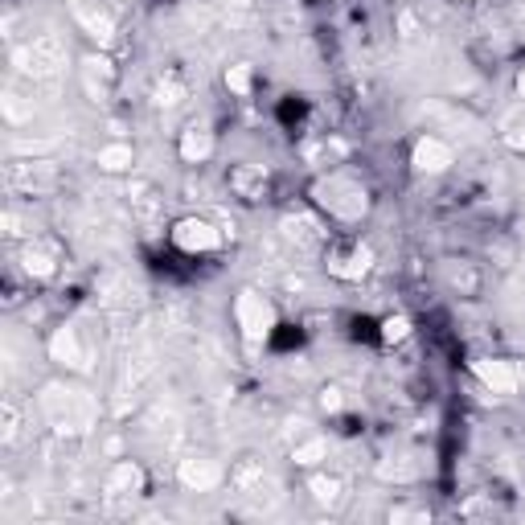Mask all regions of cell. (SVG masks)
Wrapping results in <instances>:
<instances>
[{
    "label": "cell",
    "instance_id": "6da1fadb",
    "mask_svg": "<svg viewBox=\"0 0 525 525\" xmlns=\"http://www.w3.org/2000/svg\"><path fill=\"white\" fill-rule=\"evenodd\" d=\"M41 410H46L49 427L57 435H87L98 423V402L95 394H87L82 386H66V382H49L41 390Z\"/></svg>",
    "mask_w": 525,
    "mask_h": 525
},
{
    "label": "cell",
    "instance_id": "7a4b0ae2",
    "mask_svg": "<svg viewBox=\"0 0 525 525\" xmlns=\"http://www.w3.org/2000/svg\"><path fill=\"white\" fill-rule=\"evenodd\" d=\"M312 197H316L320 210H328L341 221H361L369 213V189L361 185L349 172H328L312 185Z\"/></svg>",
    "mask_w": 525,
    "mask_h": 525
},
{
    "label": "cell",
    "instance_id": "3957f363",
    "mask_svg": "<svg viewBox=\"0 0 525 525\" xmlns=\"http://www.w3.org/2000/svg\"><path fill=\"white\" fill-rule=\"evenodd\" d=\"M234 320H238V328H242L246 341H267L271 328H275V308H271V300L259 295V292H238Z\"/></svg>",
    "mask_w": 525,
    "mask_h": 525
},
{
    "label": "cell",
    "instance_id": "277c9868",
    "mask_svg": "<svg viewBox=\"0 0 525 525\" xmlns=\"http://www.w3.org/2000/svg\"><path fill=\"white\" fill-rule=\"evenodd\" d=\"M172 246L185 254H210L221 246V230L205 218H180L172 226Z\"/></svg>",
    "mask_w": 525,
    "mask_h": 525
},
{
    "label": "cell",
    "instance_id": "5b68a950",
    "mask_svg": "<svg viewBox=\"0 0 525 525\" xmlns=\"http://www.w3.org/2000/svg\"><path fill=\"white\" fill-rule=\"evenodd\" d=\"M177 480L185 484L189 492H213L221 480H226V468L210 456H189L177 464Z\"/></svg>",
    "mask_w": 525,
    "mask_h": 525
},
{
    "label": "cell",
    "instance_id": "8992f818",
    "mask_svg": "<svg viewBox=\"0 0 525 525\" xmlns=\"http://www.w3.org/2000/svg\"><path fill=\"white\" fill-rule=\"evenodd\" d=\"M49 361H57V365H66V369H90V353H87V345H82V336H78V328L74 324H62L54 336H49Z\"/></svg>",
    "mask_w": 525,
    "mask_h": 525
},
{
    "label": "cell",
    "instance_id": "52a82bcc",
    "mask_svg": "<svg viewBox=\"0 0 525 525\" xmlns=\"http://www.w3.org/2000/svg\"><path fill=\"white\" fill-rule=\"evenodd\" d=\"M472 374H476V382H480L484 390H492V394H513L517 382H521L517 365H513V361H505V357H480L472 365Z\"/></svg>",
    "mask_w": 525,
    "mask_h": 525
},
{
    "label": "cell",
    "instance_id": "ba28073f",
    "mask_svg": "<svg viewBox=\"0 0 525 525\" xmlns=\"http://www.w3.org/2000/svg\"><path fill=\"white\" fill-rule=\"evenodd\" d=\"M451 148L443 144L439 136H423L415 148H410V169L423 172V177H435V172H448L451 169Z\"/></svg>",
    "mask_w": 525,
    "mask_h": 525
},
{
    "label": "cell",
    "instance_id": "9c48e42d",
    "mask_svg": "<svg viewBox=\"0 0 525 525\" xmlns=\"http://www.w3.org/2000/svg\"><path fill=\"white\" fill-rule=\"evenodd\" d=\"M213 148H218L213 131L205 128V123H189V128L180 131L177 152H180V160H185V164H205L213 156Z\"/></svg>",
    "mask_w": 525,
    "mask_h": 525
},
{
    "label": "cell",
    "instance_id": "30bf717a",
    "mask_svg": "<svg viewBox=\"0 0 525 525\" xmlns=\"http://www.w3.org/2000/svg\"><path fill=\"white\" fill-rule=\"evenodd\" d=\"M369 267H374V251L369 246H349V251L328 254V275L336 279H361Z\"/></svg>",
    "mask_w": 525,
    "mask_h": 525
},
{
    "label": "cell",
    "instance_id": "8fae6325",
    "mask_svg": "<svg viewBox=\"0 0 525 525\" xmlns=\"http://www.w3.org/2000/svg\"><path fill=\"white\" fill-rule=\"evenodd\" d=\"M139 489H144V468L131 464V459L111 464V472H107V480H103L107 497H136Z\"/></svg>",
    "mask_w": 525,
    "mask_h": 525
},
{
    "label": "cell",
    "instance_id": "7c38bea8",
    "mask_svg": "<svg viewBox=\"0 0 525 525\" xmlns=\"http://www.w3.org/2000/svg\"><path fill=\"white\" fill-rule=\"evenodd\" d=\"M230 189H234L242 201H259V197L267 193V169H259V164H234V169H230Z\"/></svg>",
    "mask_w": 525,
    "mask_h": 525
},
{
    "label": "cell",
    "instance_id": "4fadbf2b",
    "mask_svg": "<svg viewBox=\"0 0 525 525\" xmlns=\"http://www.w3.org/2000/svg\"><path fill=\"white\" fill-rule=\"evenodd\" d=\"M283 234L292 238V242H300V246H320V242H324V230H320V221H312L308 213H287V218H283Z\"/></svg>",
    "mask_w": 525,
    "mask_h": 525
},
{
    "label": "cell",
    "instance_id": "5bb4252c",
    "mask_svg": "<svg viewBox=\"0 0 525 525\" xmlns=\"http://www.w3.org/2000/svg\"><path fill=\"white\" fill-rule=\"evenodd\" d=\"M95 164H98L103 172H128L131 164H136V152H131V144L115 139V144H103V148H98Z\"/></svg>",
    "mask_w": 525,
    "mask_h": 525
},
{
    "label": "cell",
    "instance_id": "9a60e30c",
    "mask_svg": "<svg viewBox=\"0 0 525 525\" xmlns=\"http://www.w3.org/2000/svg\"><path fill=\"white\" fill-rule=\"evenodd\" d=\"M74 13H78L82 29H87L95 41H111L115 37V21L107 13H95V8H87V5H74Z\"/></svg>",
    "mask_w": 525,
    "mask_h": 525
},
{
    "label": "cell",
    "instance_id": "2e32d148",
    "mask_svg": "<svg viewBox=\"0 0 525 525\" xmlns=\"http://www.w3.org/2000/svg\"><path fill=\"white\" fill-rule=\"evenodd\" d=\"M292 459H295L300 468H316L320 459H328V439H324V435H312V439L295 443V448H292Z\"/></svg>",
    "mask_w": 525,
    "mask_h": 525
},
{
    "label": "cell",
    "instance_id": "e0dca14e",
    "mask_svg": "<svg viewBox=\"0 0 525 525\" xmlns=\"http://www.w3.org/2000/svg\"><path fill=\"white\" fill-rule=\"evenodd\" d=\"M21 267H25V275H33V279H49L57 271V262H54V254H49V251L29 246V251H25V259H21Z\"/></svg>",
    "mask_w": 525,
    "mask_h": 525
},
{
    "label": "cell",
    "instance_id": "ac0fdd59",
    "mask_svg": "<svg viewBox=\"0 0 525 525\" xmlns=\"http://www.w3.org/2000/svg\"><path fill=\"white\" fill-rule=\"evenodd\" d=\"M308 489H312V497H316L320 505H333V500L341 497V480H336V476H312Z\"/></svg>",
    "mask_w": 525,
    "mask_h": 525
},
{
    "label": "cell",
    "instance_id": "d6986e66",
    "mask_svg": "<svg viewBox=\"0 0 525 525\" xmlns=\"http://www.w3.org/2000/svg\"><path fill=\"white\" fill-rule=\"evenodd\" d=\"M410 336V320L407 316H386L382 320V341L386 345H398V341H407Z\"/></svg>",
    "mask_w": 525,
    "mask_h": 525
},
{
    "label": "cell",
    "instance_id": "ffe728a7",
    "mask_svg": "<svg viewBox=\"0 0 525 525\" xmlns=\"http://www.w3.org/2000/svg\"><path fill=\"white\" fill-rule=\"evenodd\" d=\"M226 87L234 90L238 98L251 95V66H230V70H226Z\"/></svg>",
    "mask_w": 525,
    "mask_h": 525
},
{
    "label": "cell",
    "instance_id": "44dd1931",
    "mask_svg": "<svg viewBox=\"0 0 525 525\" xmlns=\"http://www.w3.org/2000/svg\"><path fill=\"white\" fill-rule=\"evenodd\" d=\"M180 98H185V87H180L177 78H169V82L156 87V107H177Z\"/></svg>",
    "mask_w": 525,
    "mask_h": 525
},
{
    "label": "cell",
    "instance_id": "7402d4cb",
    "mask_svg": "<svg viewBox=\"0 0 525 525\" xmlns=\"http://www.w3.org/2000/svg\"><path fill=\"white\" fill-rule=\"evenodd\" d=\"M82 66H87V78H95V74H98L103 82H111V78H115V70H111V62H107V57H87Z\"/></svg>",
    "mask_w": 525,
    "mask_h": 525
},
{
    "label": "cell",
    "instance_id": "603a6c76",
    "mask_svg": "<svg viewBox=\"0 0 525 525\" xmlns=\"http://www.w3.org/2000/svg\"><path fill=\"white\" fill-rule=\"evenodd\" d=\"M451 283H456V287H459V292H468V295H472V292H476V287H480V279H476V275H472V271H464V275H459V271H456V275H451Z\"/></svg>",
    "mask_w": 525,
    "mask_h": 525
},
{
    "label": "cell",
    "instance_id": "cb8c5ba5",
    "mask_svg": "<svg viewBox=\"0 0 525 525\" xmlns=\"http://www.w3.org/2000/svg\"><path fill=\"white\" fill-rule=\"evenodd\" d=\"M320 407H324V410H341L345 407L341 390H333V386H328V390H320Z\"/></svg>",
    "mask_w": 525,
    "mask_h": 525
},
{
    "label": "cell",
    "instance_id": "d4e9b609",
    "mask_svg": "<svg viewBox=\"0 0 525 525\" xmlns=\"http://www.w3.org/2000/svg\"><path fill=\"white\" fill-rule=\"evenodd\" d=\"M509 148H513V152H525V123H521V128H513V131H509Z\"/></svg>",
    "mask_w": 525,
    "mask_h": 525
},
{
    "label": "cell",
    "instance_id": "484cf974",
    "mask_svg": "<svg viewBox=\"0 0 525 525\" xmlns=\"http://www.w3.org/2000/svg\"><path fill=\"white\" fill-rule=\"evenodd\" d=\"M517 95H521V98H525V70H521V74H517Z\"/></svg>",
    "mask_w": 525,
    "mask_h": 525
},
{
    "label": "cell",
    "instance_id": "4316f807",
    "mask_svg": "<svg viewBox=\"0 0 525 525\" xmlns=\"http://www.w3.org/2000/svg\"><path fill=\"white\" fill-rule=\"evenodd\" d=\"M230 8H251V0H226Z\"/></svg>",
    "mask_w": 525,
    "mask_h": 525
}]
</instances>
